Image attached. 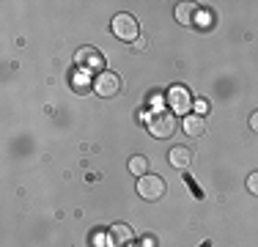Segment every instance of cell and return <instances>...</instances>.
I'll return each mask as SVG.
<instances>
[{"label": "cell", "mask_w": 258, "mask_h": 247, "mask_svg": "<svg viewBox=\"0 0 258 247\" xmlns=\"http://www.w3.org/2000/svg\"><path fill=\"white\" fill-rule=\"evenodd\" d=\"M146 127H149L151 138L168 140V138H173V132H176V115L170 113V110H154V113H149V118H146Z\"/></svg>", "instance_id": "6da1fadb"}, {"label": "cell", "mask_w": 258, "mask_h": 247, "mask_svg": "<svg viewBox=\"0 0 258 247\" xmlns=\"http://www.w3.org/2000/svg\"><path fill=\"white\" fill-rule=\"evenodd\" d=\"M165 102H168V107H170L173 115H189L192 113L195 99H192V94H189L184 85H170V91L165 94Z\"/></svg>", "instance_id": "7a4b0ae2"}, {"label": "cell", "mask_w": 258, "mask_h": 247, "mask_svg": "<svg viewBox=\"0 0 258 247\" xmlns=\"http://www.w3.org/2000/svg\"><path fill=\"white\" fill-rule=\"evenodd\" d=\"M110 28H113V33L118 36L121 41H138L140 39V25L132 14H115Z\"/></svg>", "instance_id": "3957f363"}, {"label": "cell", "mask_w": 258, "mask_h": 247, "mask_svg": "<svg viewBox=\"0 0 258 247\" xmlns=\"http://www.w3.org/2000/svg\"><path fill=\"white\" fill-rule=\"evenodd\" d=\"M94 91L99 94L102 99H110V96H118L121 94V77L115 72H110V69H104L96 74V80H94Z\"/></svg>", "instance_id": "277c9868"}, {"label": "cell", "mask_w": 258, "mask_h": 247, "mask_svg": "<svg viewBox=\"0 0 258 247\" xmlns=\"http://www.w3.org/2000/svg\"><path fill=\"white\" fill-rule=\"evenodd\" d=\"M138 195L143 198V201H159V198L165 195V178L154 176V173H146L138 181Z\"/></svg>", "instance_id": "5b68a950"}, {"label": "cell", "mask_w": 258, "mask_h": 247, "mask_svg": "<svg viewBox=\"0 0 258 247\" xmlns=\"http://www.w3.org/2000/svg\"><path fill=\"white\" fill-rule=\"evenodd\" d=\"M107 239H110V244H113V247H132L135 231H132V225H126V222H115V225L110 228Z\"/></svg>", "instance_id": "8992f818"}, {"label": "cell", "mask_w": 258, "mask_h": 247, "mask_svg": "<svg viewBox=\"0 0 258 247\" xmlns=\"http://www.w3.org/2000/svg\"><path fill=\"white\" fill-rule=\"evenodd\" d=\"M168 162L173 165L176 170H187L189 165H192V148L189 146H170Z\"/></svg>", "instance_id": "52a82bcc"}, {"label": "cell", "mask_w": 258, "mask_h": 247, "mask_svg": "<svg viewBox=\"0 0 258 247\" xmlns=\"http://www.w3.org/2000/svg\"><path fill=\"white\" fill-rule=\"evenodd\" d=\"M77 64H83V69L88 66V69H102L104 72V60H102V55L96 52L94 47H83L77 52Z\"/></svg>", "instance_id": "ba28073f"}, {"label": "cell", "mask_w": 258, "mask_h": 247, "mask_svg": "<svg viewBox=\"0 0 258 247\" xmlns=\"http://www.w3.org/2000/svg\"><path fill=\"white\" fill-rule=\"evenodd\" d=\"M184 132L189 135V138H204V132H206V118L204 115H198V113H192V115H184Z\"/></svg>", "instance_id": "9c48e42d"}, {"label": "cell", "mask_w": 258, "mask_h": 247, "mask_svg": "<svg viewBox=\"0 0 258 247\" xmlns=\"http://www.w3.org/2000/svg\"><path fill=\"white\" fill-rule=\"evenodd\" d=\"M195 20H198V6L195 3H179L176 6V22L195 25Z\"/></svg>", "instance_id": "30bf717a"}, {"label": "cell", "mask_w": 258, "mask_h": 247, "mask_svg": "<svg viewBox=\"0 0 258 247\" xmlns=\"http://www.w3.org/2000/svg\"><path fill=\"white\" fill-rule=\"evenodd\" d=\"M129 170H132L138 178H143L146 173H149V159H146L143 154H138V157H132V159H129Z\"/></svg>", "instance_id": "8fae6325"}, {"label": "cell", "mask_w": 258, "mask_h": 247, "mask_svg": "<svg viewBox=\"0 0 258 247\" xmlns=\"http://www.w3.org/2000/svg\"><path fill=\"white\" fill-rule=\"evenodd\" d=\"M247 190H250L253 195H258V170H255V173H250V176H247Z\"/></svg>", "instance_id": "7c38bea8"}, {"label": "cell", "mask_w": 258, "mask_h": 247, "mask_svg": "<svg viewBox=\"0 0 258 247\" xmlns=\"http://www.w3.org/2000/svg\"><path fill=\"white\" fill-rule=\"evenodd\" d=\"M206 110H209V104H206V99H195V113H198V115H204V113H206Z\"/></svg>", "instance_id": "4fadbf2b"}, {"label": "cell", "mask_w": 258, "mask_h": 247, "mask_svg": "<svg viewBox=\"0 0 258 247\" xmlns=\"http://www.w3.org/2000/svg\"><path fill=\"white\" fill-rule=\"evenodd\" d=\"M140 247H157V236H143L140 239Z\"/></svg>", "instance_id": "5bb4252c"}, {"label": "cell", "mask_w": 258, "mask_h": 247, "mask_svg": "<svg viewBox=\"0 0 258 247\" xmlns=\"http://www.w3.org/2000/svg\"><path fill=\"white\" fill-rule=\"evenodd\" d=\"M146 47H149V39H138V41H135V52H143Z\"/></svg>", "instance_id": "9a60e30c"}, {"label": "cell", "mask_w": 258, "mask_h": 247, "mask_svg": "<svg viewBox=\"0 0 258 247\" xmlns=\"http://www.w3.org/2000/svg\"><path fill=\"white\" fill-rule=\"evenodd\" d=\"M184 181H187V187H189V190H192V193H195V195H198V198H204V193H201V190H198V187H195V181H192V178H189V176H187V178H184Z\"/></svg>", "instance_id": "2e32d148"}, {"label": "cell", "mask_w": 258, "mask_h": 247, "mask_svg": "<svg viewBox=\"0 0 258 247\" xmlns=\"http://www.w3.org/2000/svg\"><path fill=\"white\" fill-rule=\"evenodd\" d=\"M250 129H253V132H258V110L250 115Z\"/></svg>", "instance_id": "e0dca14e"}]
</instances>
